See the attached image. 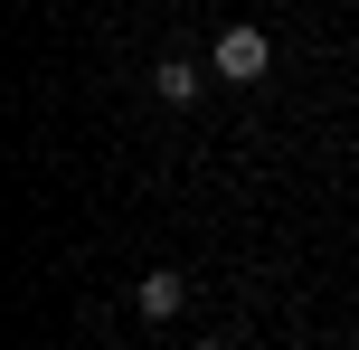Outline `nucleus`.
Segmentation results:
<instances>
[{
  "mask_svg": "<svg viewBox=\"0 0 359 350\" xmlns=\"http://www.w3.org/2000/svg\"><path fill=\"white\" fill-rule=\"evenodd\" d=\"M198 350H227V341H198Z\"/></svg>",
  "mask_w": 359,
  "mask_h": 350,
  "instance_id": "4",
  "label": "nucleus"
},
{
  "mask_svg": "<svg viewBox=\"0 0 359 350\" xmlns=\"http://www.w3.org/2000/svg\"><path fill=\"white\" fill-rule=\"evenodd\" d=\"M198 86H208L198 57H161V67H151V95H161V105H198Z\"/></svg>",
  "mask_w": 359,
  "mask_h": 350,
  "instance_id": "2",
  "label": "nucleus"
},
{
  "mask_svg": "<svg viewBox=\"0 0 359 350\" xmlns=\"http://www.w3.org/2000/svg\"><path fill=\"white\" fill-rule=\"evenodd\" d=\"M180 303H189V284H180L170 265H161V275H142V284H133V313H142V322H170Z\"/></svg>",
  "mask_w": 359,
  "mask_h": 350,
  "instance_id": "3",
  "label": "nucleus"
},
{
  "mask_svg": "<svg viewBox=\"0 0 359 350\" xmlns=\"http://www.w3.org/2000/svg\"><path fill=\"white\" fill-rule=\"evenodd\" d=\"M265 67H274V38H265V29H227V38L208 48V76H217V86H255Z\"/></svg>",
  "mask_w": 359,
  "mask_h": 350,
  "instance_id": "1",
  "label": "nucleus"
}]
</instances>
